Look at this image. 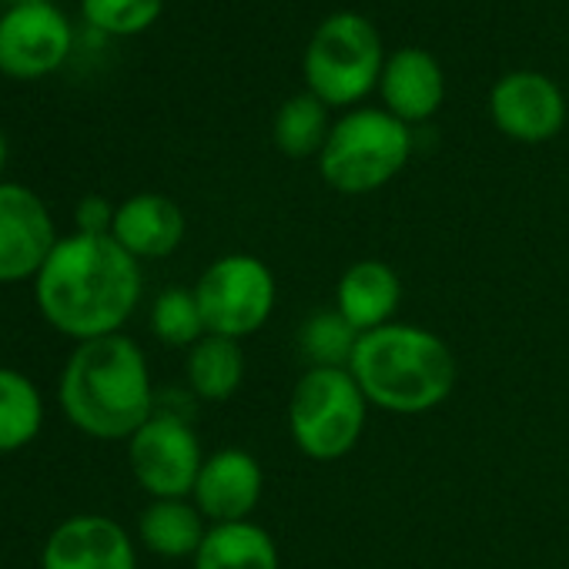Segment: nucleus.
Instances as JSON below:
<instances>
[{
    "mask_svg": "<svg viewBox=\"0 0 569 569\" xmlns=\"http://www.w3.org/2000/svg\"><path fill=\"white\" fill-rule=\"evenodd\" d=\"M369 419V399L349 369H306L289 399V432L302 456L336 462L349 456Z\"/></svg>",
    "mask_w": 569,
    "mask_h": 569,
    "instance_id": "obj_5",
    "label": "nucleus"
},
{
    "mask_svg": "<svg viewBox=\"0 0 569 569\" xmlns=\"http://www.w3.org/2000/svg\"><path fill=\"white\" fill-rule=\"evenodd\" d=\"M349 372L369 406L392 416H426L452 396L459 362L436 332L412 322H389L359 336Z\"/></svg>",
    "mask_w": 569,
    "mask_h": 569,
    "instance_id": "obj_3",
    "label": "nucleus"
},
{
    "mask_svg": "<svg viewBox=\"0 0 569 569\" xmlns=\"http://www.w3.org/2000/svg\"><path fill=\"white\" fill-rule=\"evenodd\" d=\"M379 94H382L386 111L412 128L419 121H429L442 108L446 78H442L439 61L429 51L402 48L386 61Z\"/></svg>",
    "mask_w": 569,
    "mask_h": 569,
    "instance_id": "obj_15",
    "label": "nucleus"
},
{
    "mask_svg": "<svg viewBox=\"0 0 569 569\" xmlns=\"http://www.w3.org/2000/svg\"><path fill=\"white\" fill-rule=\"evenodd\" d=\"M71 21L51 4H14L0 18V74L38 81L54 74L71 54Z\"/></svg>",
    "mask_w": 569,
    "mask_h": 569,
    "instance_id": "obj_9",
    "label": "nucleus"
},
{
    "mask_svg": "<svg viewBox=\"0 0 569 569\" xmlns=\"http://www.w3.org/2000/svg\"><path fill=\"white\" fill-rule=\"evenodd\" d=\"M492 124L522 144H542L566 124V98L539 71H512L496 81L489 94Z\"/></svg>",
    "mask_w": 569,
    "mask_h": 569,
    "instance_id": "obj_11",
    "label": "nucleus"
},
{
    "mask_svg": "<svg viewBox=\"0 0 569 569\" xmlns=\"http://www.w3.org/2000/svg\"><path fill=\"white\" fill-rule=\"evenodd\" d=\"M58 402L84 436L131 439L154 416V386L141 346L124 332L78 342L61 372Z\"/></svg>",
    "mask_w": 569,
    "mask_h": 569,
    "instance_id": "obj_2",
    "label": "nucleus"
},
{
    "mask_svg": "<svg viewBox=\"0 0 569 569\" xmlns=\"http://www.w3.org/2000/svg\"><path fill=\"white\" fill-rule=\"evenodd\" d=\"M141 542L164 559H184L201 549L208 526L194 502L188 499H154L138 519Z\"/></svg>",
    "mask_w": 569,
    "mask_h": 569,
    "instance_id": "obj_18",
    "label": "nucleus"
},
{
    "mask_svg": "<svg viewBox=\"0 0 569 569\" xmlns=\"http://www.w3.org/2000/svg\"><path fill=\"white\" fill-rule=\"evenodd\" d=\"M151 332L171 349H191L208 336L194 289H164L151 306Z\"/></svg>",
    "mask_w": 569,
    "mask_h": 569,
    "instance_id": "obj_23",
    "label": "nucleus"
},
{
    "mask_svg": "<svg viewBox=\"0 0 569 569\" xmlns=\"http://www.w3.org/2000/svg\"><path fill=\"white\" fill-rule=\"evenodd\" d=\"M34 299L48 326L91 342L118 336L141 299V264L111 234L61 238L34 278Z\"/></svg>",
    "mask_w": 569,
    "mask_h": 569,
    "instance_id": "obj_1",
    "label": "nucleus"
},
{
    "mask_svg": "<svg viewBox=\"0 0 569 569\" xmlns=\"http://www.w3.org/2000/svg\"><path fill=\"white\" fill-rule=\"evenodd\" d=\"M41 426L44 399L38 386L18 369H0V452H18L31 446Z\"/></svg>",
    "mask_w": 569,
    "mask_h": 569,
    "instance_id": "obj_21",
    "label": "nucleus"
},
{
    "mask_svg": "<svg viewBox=\"0 0 569 569\" xmlns=\"http://www.w3.org/2000/svg\"><path fill=\"white\" fill-rule=\"evenodd\" d=\"M359 332L332 309L316 312L299 329V352L309 369H349Z\"/></svg>",
    "mask_w": 569,
    "mask_h": 569,
    "instance_id": "obj_22",
    "label": "nucleus"
},
{
    "mask_svg": "<svg viewBox=\"0 0 569 569\" xmlns=\"http://www.w3.org/2000/svg\"><path fill=\"white\" fill-rule=\"evenodd\" d=\"M399 306H402V278L389 261L362 258L349 264L336 284V312L359 336L396 322Z\"/></svg>",
    "mask_w": 569,
    "mask_h": 569,
    "instance_id": "obj_14",
    "label": "nucleus"
},
{
    "mask_svg": "<svg viewBox=\"0 0 569 569\" xmlns=\"http://www.w3.org/2000/svg\"><path fill=\"white\" fill-rule=\"evenodd\" d=\"M111 238L138 261L168 258L184 241V214L171 198L141 191L118 204Z\"/></svg>",
    "mask_w": 569,
    "mask_h": 569,
    "instance_id": "obj_16",
    "label": "nucleus"
},
{
    "mask_svg": "<svg viewBox=\"0 0 569 569\" xmlns=\"http://www.w3.org/2000/svg\"><path fill=\"white\" fill-rule=\"evenodd\" d=\"M332 121H329V104H322L312 91L289 98L271 124V138L284 158H312L322 154L329 141Z\"/></svg>",
    "mask_w": 569,
    "mask_h": 569,
    "instance_id": "obj_20",
    "label": "nucleus"
},
{
    "mask_svg": "<svg viewBox=\"0 0 569 569\" xmlns=\"http://www.w3.org/2000/svg\"><path fill=\"white\" fill-rule=\"evenodd\" d=\"M41 569H138V552L121 522L84 512L48 536Z\"/></svg>",
    "mask_w": 569,
    "mask_h": 569,
    "instance_id": "obj_12",
    "label": "nucleus"
},
{
    "mask_svg": "<svg viewBox=\"0 0 569 569\" xmlns=\"http://www.w3.org/2000/svg\"><path fill=\"white\" fill-rule=\"evenodd\" d=\"M4 164H8V141L0 134V171H4Z\"/></svg>",
    "mask_w": 569,
    "mask_h": 569,
    "instance_id": "obj_26",
    "label": "nucleus"
},
{
    "mask_svg": "<svg viewBox=\"0 0 569 569\" xmlns=\"http://www.w3.org/2000/svg\"><path fill=\"white\" fill-rule=\"evenodd\" d=\"M164 0H81L84 21L111 38H131L148 31L161 18Z\"/></svg>",
    "mask_w": 569,
    "mask_h": 569,
    "instance_id": "obj_24",
    "label": "nucleus"
},
{
    "mask_svg": "<svg viewBox=\"0 0 569 569\" xmlns=\"http://www.w3.org/2000/svg\"><path fill=\"white\" fill-rule=\"evenodd\" d=\"M382 68L386 51L376 24L352 11L326 18L306 48V84L329 108L359 104L379 88Z\"/></svg>",
    "mask_w": 569,
    "mask_h": 569,
    "instance_id": "obj_6",
    "label": "nucleus"
},
{
    "mask_svg": "<svg viewBox=\"0 0 569 569\" xmlns=\"http://www.w3.org/2000/svg\"><path fill=\"white\" fill-rule=\"evenodd\" d=\"M58 241L48 204L24 184L0 181V284L34 281Z\"/></svg>",
    "mask_w": 569,
    "mask_h": 569,
    "instance_id": "obj_10",
    "label": "nucleus"
},
{
    "mask_svg": "<svg viewBox=\"0 0 569 569\" xmlns=\"http://www.w3.org/2000/svg\"><path fill=\"white\" fill-rule=\"evenodd\" d=\"M412 154V128L386 108H356L339 118L319 154V174L342 194H369L389 184Z\"/></svg>",
    "mask_w": 569,
    "mask_h": 569,
    "instance_id": "obj_4",
    "label": "nucleus"
},
{
    "mask_svg": "<svg viewBox=\"0 0 569 569\" xmlns=\"http://www.w3.org/2000/svg\"><path fill=\"white\" fill-rule=\"evenodd\" d=\"M194 569H278V546L271 532L251 519L218 522L194 552Z\"/></svg>",
    "mask_w": 569,
    "mask_h": 569,
    "instance_id": "obj_17",
    "label": "nucleus"
},
{
    "mask_svg": "<svg viewBox=\"0 0 569 569\" xmlns=\"http://www.w3.org/2000/svg\"><path fill=\"white\" fill-rule=\"evenodd\" d=\"M274 296L278 289L271 268L261 258L241 251L211 261L194 284L208 336H224L234 342L264 329L274 312Z\"/></svg>",
    "mask_w": 569,
    "mask_h": 569,
    "instance_id": "obj_7",
    "label": "nucleus"
},
{
    "mask_svg": "<svg viewBox=\"0 0 569 569\" xmlns=\"http://www.w3.org/2000/svg\"><path fill=\"white\" fill-rule=\"evenodd\" d=\"M128 459L144 492L154 499H188L204 452L184 416L154 409V416L128 439Z\"/></svg>",
    "mask_w": 569,
    "mask_h": 569,
    "instance_id": "obj_8",
    "label": "nucleus"
},
{
    "mask_svg": "<svg viewBox=\"0 0 569 569\" xmlns=\"http://www.w3.org/2000/svg\"><path fill=\"white\" fill-rule=\"evenodd\" d=\"M188 386L204 402H228L244 382L241 342L224 336H204L188 352Z\"/></svg>",
    "mask_w": 569,
    "mask_h": 569,
    "instance_id": "obj_19",
    "label": "nucleus"
},
{
    "mask_svg": "<svg viewBox=\"0 0 569 569\" xmlns=\"http://www.w3.org/2000/svg\"><path fill=\"white\" fill-rule=\"evenodd\" d=\"M264 472L258 459L244 449H218L204 456L198 482L191 489V502L204 519L218 522H244L261 502Z\"/></svg>",
    "mask_w": 569,
    "mask_h": 569,
    "instance_id": "obj_13",
    "label": "nucleus"
},
{
    "mask_svg": "<svg viewBox=\"0 0 569 569\" xmlns=\"http://www.w3.org/2000/svg\"><path fill=\"white\" fill-rule=\"evenodd\" d=\"M18 4H41V0H18Z\"/></svg>",
    "mask_w": 569,
    "mask_h": 569,
    "instance_id": "obj_27",
    "label": "nucleus"
},
{
    "mask_svg": "<svg viewBox=\"0 0 569 569\" xmlns=\"http://www.w3.org/2000/svg\"><path fill=\"white\" fill-rule=\"evenodd\" d=\"M114 211H118V208H114L108 198H101V194L81 198V204H78V211H74L78 231H81V234H111V228H114Z\"/></svg>",
    "mask_w": 569,
    "mask_h": 569,
    "instance_id": "obj_25",
    "label": "nucleus"
}]
</instances>
